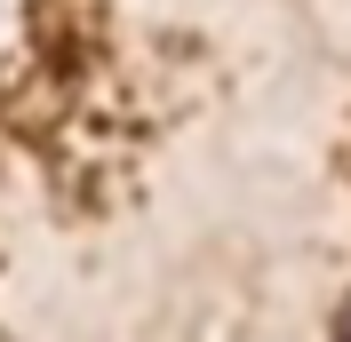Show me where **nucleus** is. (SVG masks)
Returning a JSON list of instances; mask_svg holds the SVG:
<instances>
[{
  "instance_id": "f257e3e1",
  "label": "nucleus",
  "mask_w": 351,
  "mask_h": 342,
  "mask_svg": "<svg viewBox=\"0 0 351 342\" xmlns=\"http://www.w3.org/2000/svg\"><path fill=\"white\" fill-rule=\"evenodd\" d=\"M343 342H351V302H343Z\"/></svg>"
}]
</instances>
